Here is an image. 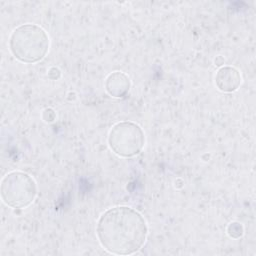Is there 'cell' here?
<instances>
[{
	"mask_svg": "<svg viewBox=\"0 0 256 256\" xmlns=\"http://www.w3.org/2000/svg\"><path fill=\"white\" fill-rule=\"evenodd\" d=\"M96 232L100 244L109 253L131 255L145 245L148 226L144 217L135 209L117 206L100 216Z\"/></svg>",
	"mask_w": 256,
	"mask_h": 256,
	"instance_id": "6da1fadb",
	"label": "cell"
},
{
	"mask_svg": "<svg viewBox=\"0 0 256 256\" xmlns=\"http://www.w3.org/2000/svg\"><path fill=\"white\" fill-rule=\"evenodd\" d=\"M9 47L17 60L33 64L45 58L49 51L50 40L42 27L36 24H23L12 32Z\"/></svg>",
	"mask_w": 256,
	"mask_h": 256,
	"instance_id": "7a4b0ae2",
	"label": "cell"
},
{
	"mask_svg": "<svg viewBox=\"0 0 256 256\" xmlns=\"http://www.w3.org/2000/svg\"><path fill=\"white\" fill-rule=\"evenodd\" d=\"M1 198L13 209H23L31 205L37 196V184L27 173L13 171L1 182Z\"/></svg>",
	"mask_w": 256,
	"mask_h": 256,
	"instance_id": "3957f363",
	"label": "cell"
},
{
	"mask_svg": "<svg viewBox=\"0 0 256 256\" xmlns=\"http://www.w3.org/2000/svg\"><path fill=\"white\" fill-rule=\"evenodd\" d=\"M108 143L111 150L119 157L131 158L141 153L145 145V134L138 124L123 121L112 127Z\"/></svg>",
	"mask_w": 256,
	"mask_h": 256,
	"instance_id": "277c9868",
	"label": "cell"
},
{
	"mask_svg": "<svg viewBox=\"0 0 256 256\" xmlns=\"http://www.w3.org/2000/svg\"><path fill=\"white\" fill-rule=\"evenodd\" d=\"M241 81L242 77L239 70L231 66L221 67L215 76L217 88L225 93L236 91L240 87Z\"/></svg>",
	"mask_w": 256,
	"mask_h": 256,
	"instance_id": "5b68a950",
	"label": "cell"
},
{
	"mask_svg": "<svg viewBox=\"0 0 256 256\" xmlns=\"http://www.w3.org/2000/svg\"><path fill=\"white\" fill-rule=\"evenodd\" d=\"M131 82L129 77L123 72H113L111 73L105 82V88L109 95L114 98L125 97L130 90Z\"/></svg>",
	"mask_w": 256,
	"mask_h": 256,
	"instance_id": "8992f818",
	"label": "cell"
},
{
	"mask_svg": "<svg viewBox=\"0 0 256 256\" xmlns=\"http://www.w3.org/2000/svg\"><path fill=\"white\" fill-rule=\"evenodd\" d=\"M228 229H232V231H233V233L229 234L231 237H233L234 233H238L239 236H241L243 234V228H242V226L239 223H231L229 225Z\"/></svg>",
	"mask_w": 256,
	"mask_h": 256,
	"instance_id": "52a82bcc",
	"label": "cell"
}]
</instances>
